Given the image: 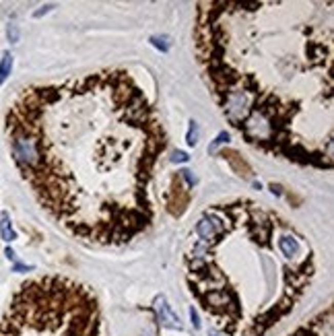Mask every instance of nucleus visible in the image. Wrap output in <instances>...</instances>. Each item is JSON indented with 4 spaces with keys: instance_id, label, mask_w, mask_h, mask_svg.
<instances>
[{
    "instance_id": "nucleus-12",
    "label": "nucleus",
    "mask_w": 334,
    "mask_h": 336,
    "mask_svg": "<svg viewBox=\"0 0 334 336\" xmlns=\"http://www.w3.org/2000/svg\"><path fill=\"white\" fill-rule=\"evenodd\" d=\"M9 37H11V41H17V27L15 25L9 27Z\"/></svg>"
},
{
    "instance_id": "nucleus-8",
    "label": "nucleus",
    "mask_w": 334,
    "mask_h": 336,
    "mask_svg": "<svg viewBox=\"0 0 334 336\" xmlns=\"http://www.w3.org/2000/svg\"><path fill=\"white\" fill-rule=\"evenodd\" d=\"M196 138H198V126L196 122H192V128H190V134H188V144H196Z\"/></svg>"
},
{
    "instance_id": "nucleus-7",
    "label": "nucleus",
    "mask_w": 334,
    "mask_h": 336,
    "mask_svg": "<svg viewBox=\"0 0 334 336\" xmlns=\"http://www.w3.org/2000/svg\"><path fill=\"white\" fill-rule=\"evenodd\" d=\"M11 70H13V56L7 52V54L3 56V62H0V85H3V82L9 78Z\"/></svg>"
},
{
    "instance_id": "nucleus-9",
    "label": "nucleus",
    "mask_w": 334,
    "mask_h": 336,
    "mask_svg": "<svg viewBox=\"0 0 334 336\" xmlns=\"http://www.w3.org/2000/svg\"><path fill=\"white\" fill-rule=\"evenodd\" d=\"M165 41H167V37H153V44H155L157 48H161L163 52L170 50V44H165Z\"/></svg>"
},
{
    "instance_id": "nucleus-11",
    "label": "nucleus",
    "mask_w": 334,
    "mask_h": 336,
    "mask_svg": "<svg viewBox=\"0 0 334 336\" xmlns=\"http://www.w3.org/2000/svg\"><path fill=\"white\" fill-rule=\"evenodd\" d=\"M190 318H192V322H194V326H196V328H200V322H198V313H196V309H194V307L190 309Z\"/></svg>"
},
{
    "instance_id": "nucleus-10",
    "label": "nucleus",
    "mask_w": 334,
    "mask_h": 336,
    "mask_svg": "<svg viewBox=\"0 0 334 336\" xmlns=\"http://www.w3.org/2000/svg\"><path fill=\"white\" fill-rule=\"evenodd\" d=\"M172 161H178V163L188 161V155H186L184 151H176V153H174V157H172Z\"/></svg>"
},
{
    "instance_id": "nucleus-4",
    "label": "nucleus",
    "mask_w": 334,
    "mask_h": 336,
    "mask_svg": "<svg viewBox=\"0 0 334 336\" xmlns=\"http://www.w3.org/2000/svg\"><path fill=\"white\" fill-rule=\"evenodd\" d=\"M0 336H103L95 293L78 281L44 275L23 283L0 316Z\"/></svg>"
},
{
    "instance_id": "nucleus-1",
    "label": "nucleus",
    "mask_w": 334,
    "mask_h": 336,
    "mask_svg": "<svg viewBox=\"0 0 334 336\" xmlns=\"http://www.w3.org/2000/svg\"><path fill=\"white\" fill-rule=\"evenodd\" d=\"M5 134L31 194L70 235L124 245L153 225L167 132L130 72L27 87L9 106Z\"/></svg>"
},
{
    "instance_id": "nucleus-3",
    "label": "nucleus",
    "mask_w": 334,
    "mask_h": 336,
    "mask_svg": "<svg viewBox=\"0 0 334 336\" xmlns=\"http://www.w3.org/2000/svg\"><path fill=\"white\" fill-rule=\"evenodd\" d=\"M184 266L198 307L227 336H266L295 309L316 277L305 235L249 198L202 211Z\"/></svg>"
},
{
    "instance_id": "nucleus-6",
    "label": "nucleus",
    "mask_w": 334,
    "mask_h": 336,
    "mask_svg": "<svg viewBox=\"0 0 334 336\" xmlns=\"http://www.w3.org/2000/svg\"><path fill=\"white\" fill-rule=\"evenodd\" d=\"M0 235H3L5 241H15V239H17V233L13 231L9 213H3V221H0Z\"/></svg>"
},
{
    "instance_id": "nucleus-5",
    "label": "nucleus",
    "mask_w": 334,
    "mask_h": 336,
    "mask_svg": "<svg viewBox=\"0 0 334 336\" xmlns=\"http://www.w3.org/2000/svg\"><path fill=\"white\" fill-rule=\"evenodd\" d=\"M332 307H326L318 316H314L309 322L299 326L291 336H334L332 334Z\"/></svg>"
},
{
    "instance_id": "nucleus-2",
    "label": "nucleus",
    "mask_w": 334,
    "mask_h": 336,
    "mask_svg": "<svg viewBox=\"0 0 334 336\" xmlns=\"http://www.w3.org/2000/svg\"><path fill=\"white\" fill-rule=\"evenodd\" d=\"M192 35L215 103L249 146L332 170V3H198Z\"/></svg>"
}]
</instances>
